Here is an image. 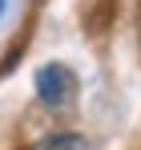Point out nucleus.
I'll list each match as a JSON object with an SVG mask.
<instances>
[{"label": "nucleus", "instance_id": "2", "mask_svg": "<svg viewBox=\"0 0 141 150\" xmlns=\"http://www.w3.org/2000/svg\"><path fill=\"white\" fill-rule=\"evenodd\" d=\"M24 150H85V142H81V134H45Z\"/></svg>", "mask_w": 141, "mask_h": 150}, {"label": "nucleus", "instance_id": "1", "mask_svg": "<svg viewBox=\"0 0 141 150\" xmlns=\"http://www.w3.org/2000/svg\"><path fill=\"white\" fill-rule=\"evenodd\" d=\"M36 98L45 101L48 110H69L77 98V73L69 65H40L36 69Z\"/></svg>", "mask_w": 141, "mask_h": 150}, {"label": "nucleus", "instance_id": "3", "mask_svg": "<svg viewBox=\"0 0 141 150\" xmlns=\"http://www.w3.org/2000/svg\"><path fill=\"white\" fill-rule=\"evenodd\" d=\"M0 12H4V0H0Z\"/></svg>", "mask_w": 141, "mask_h": 150}]
</instances>
